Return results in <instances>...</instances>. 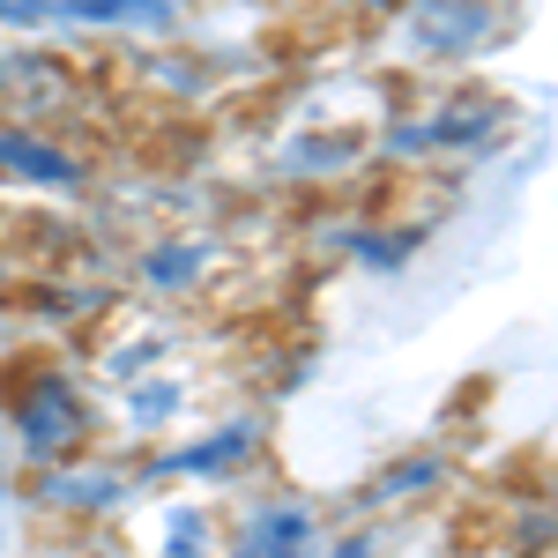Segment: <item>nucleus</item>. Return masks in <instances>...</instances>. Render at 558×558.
<instances>
[{
	"label": "nucleus",
	"instance_id": "f257e3e1",
	"mask_svg": "<svg viewBox=\"0 0 558 558\" xmlns=\"http://www.w3.org/2000/svg\"><path fill=\"white\" fill-rule=\"evenodd\" d=\"M0 402H8V432H15V454L31 470H52V462H75L97 447V402L89 387L52 365V357H23L0 373Z\"/></svg>",
	"mask_w": 558,
	"mask_h": 558
},
{
	"label": "nucleus",
	"instance_id": "f03ea898",
	"mask_svg": "<svg viewBox=\"0 0 558 558\" xmlns=\"http://www.w3.org/2000/svg\"><path fill=\"white\" fill-rule=\"evenodd\" d=\"M231 276H239V254L216 231H172V239L142 246V260H134V283L165 305L216 299V291H231Z\"/></svg>",
	"mask_w": 558,
	"mask_h": 558
},
{
	"label": "nucleus",
	"instance_id": "7ed1b4c3",
	"mask_svg": "<svg viewBox=\"0 0 558 558\" xmlns=\"http://www.w3.org/2000/svg\"><path fill=\"white\" fill-rule=\"evenodd\" d=\"M134 484H142L134 462L89 447V454H75V462L31 470V499H38V514H52V521H112L134 499Z\"/></svg>",
	"mask_w": 558,
	"mask_h": 558
},
{
	"label": "nucleus",
	"instance_id": "20e7f679",
	"mask_svg": "<svg viewBox=\"0 0 558 558\" xmlns=\"http://www.w3.org/2000/svg\"><path fill=\"white\" fill-rule=\"evenodd\" d=\"M260 447H268L260 417H216V425L194 432V439H165L149 470L157 476H194V484H231V476H246L260 462Z\"/></svg>",
	"mask_w": 558,
	"mask_h": 558
},
{
	"label": "nucleus",
	"instance_id": "39448f33",
	"mask_svg": "<svg viewBox=\"0 0 558 558\" xmlns=\"http://www.w3.org/2000/svg\"><path fill=\"white\" fill-rule=\"evenodd\" d=\"M202 402H209L202 373H194V365H165V373H149V380L120 387L112 425H120V439H172L179 425L202 417Z\"/></svg>",
	"mask_w": 558,
	"mask_h": 558
},
{
	"label": "nucleus",
	"instance_id": "423d86ee",
	"mask_svg": "<svg viewBox=\"0 0 558 558\" xmlns=\"http://www.w3.org/2000/svg\"><path fill=\"white\" fill-rule=\"evenodd\" d=\"M223 558H320V507L313 499H260L239 514L231 536H216Z\"/></svg>",
	"mask_w": 558,
	"mask_h": 558
},
{
	"label": "nucleus",
	"instance_id": "0eeeda50",
	"mask_svg": "<svg viewBox=\"0 0 558 558\" xmlns=\"http://www.w3.org/2000/svg\"><path fill=\"white\" fill-rule=\"evenodd\" d=\"M514 0H417L410 15V38L425 52H492V45L514 31Z\"/></svg>",
	"mask_w": 558,
	"mask_h": 558
},
{
	"label": "nucleus",
	"instance_id": "6e6552de",
	"mask_svg": "<svg viewBox=\"0 0 558 558\" xmlns=\"http://www.w3.org/2000/svg\"><path fill=\"white\" fill-rule=\"evenodd\" d=\"M179 365V328L172 320H120L105 336H89V373L105 387H134L149 373Z\"/></svg>",
	"mask_w": 558,
	"mask_h": 558
},
{
	"label": "nucleus",
	"instance_id": "1a4fd4ad",
	"mask_svg": "<svg viewBox=\"0 0 558 558\" xmlns=\"http://www.w3.org/2000/svg\"><path fill=\"white\" fill-rule=\"evenodd\" d=\"M499 128V97H432V112L395 120L387 149L395 157H432V149H470Z\"/></svg>",
	"mask_w": 558,
	"mask_h": 558
},
{
	"label": "nucleus",
	"instance_id": "9d476101",
	"mask_svg": "<svg viewBox=\"0 0 558 558\" xmlns=\"http://www.w3.org/2000/svg\"><path fill=\"white\" fill-rule=\"evenodd\" d=\"M0 105H8L23 128H38V120H52V112H68V105H75L68 68H60L52 52H0Z\"/></svg>",
	"mask_w": 558,
	"mask_h": 558
},
{
	"label": "nucleus",
	"instance_id": "9b49d317",
	"mask_svg": "<svg viewBox=\"0 0 558 558\" xmlns=\"http://www.w3.org/2000/svg\"><path fill=\"white\" fill-rule=\"evenodd\" d=\"M0 172L8 179H31V186H89V165L75 149H60V142H45L38 128H0Z\"/></svg>",
	"mask_w": 558,
	"mask_h": 558
},
{
	"label": "nucleus",
	"instance_id": "f8f14e48",
	"mask_svg": "<svg viewBox=\"0 0 558 558\" xmlns=\"http://www.w3.org/2000/svg\"><path fill=\"white\" fill-rule=\"evenodd\" d=\"M149 558H216V521L194 499H172L165 514H149Z\"/></svg>",
	"mask_w": 558,
	"mask_h": 558
},
{
	"label": "nucleus",
	"instance_id": "ddd939ff",
	"mask_svg": "<svg viewBox=\"0 0 558 558\" xmlns=\"http://www.w3.org/2000/svg\"><path fill=\"white\" fill-rule=\"evenodd\" d=\"M447 484V462L439 454H395L373 484H365V507H417Z\"/></svg>",
	"mask_w": 558,
	"mask_h": 558
},
{
	"label": "nucleus",
	"instance_id": "4468645a",
	"mask_svg": "<svg viewBox=\"0 0 558 558\" xmlns=\"http://www.w3.org/2000/svg\"><path fill=\"white\" fill-rule=\"evenodd\" d=\"M179 8L172 0H52V23H142V31H165Z\"/></svg>",
	"mask_w": 558,
	"mask_h": 558
},
{
	"label": "nucleus",
	"instance_id": "2eb2a0df",
	"mask_svg": "<svg viewBox=\"0 0 558 558\" xmlns=\"http://www.w3.org/2000/svg\"><path fill=\"white\" fill-rule=\"evenodd\" d=\"M320 558H373V536H343V544H328Z\"/></svg>",
	"mask_w": 558,
	"mask_h": 558
},
{
	"label": "nucleus",
	"instance_id": "dca6fc26",
	"mask_svg": "<svg viewBox=\"0 0 558 558\" xmlns=\"http://www.w3.org/2000/svg\"><path fill=\"white\" fill-rule=\"evenodd\" d=\"M387 8H417V0H387Z\"/></svg>",
	"mask_w": 558,
	"mask_h": 558
},
{
	"label": "nucleus",
	"instance_id": "f3484780",
	"mask_svg": "<svg viewBox=\"0 0 558 558\" xmlns=\"http://www.w3.org/2000/svg\"><path fill=\"white\" fill-rule=\"evenodd\" d=\"M0 536H8V521H0Z\"/></svg>",
	"mask_w": 558,
	"mask_h": 558
},
{
	"label": "nucleus",
	"instance_id": "a211bd4d",
	"mask_svg": "<svg viewBox=\"0 0 558 558\" xmlns=\"http://www.w3.org/2000/svg\"><path fill=\"white\" fill-rule=\"evenodd\" d=\"M105 558H112V551H105Z\"/></svg>",
	"mask_w": 558,
	"mask_h": 558
}]
</instances>
